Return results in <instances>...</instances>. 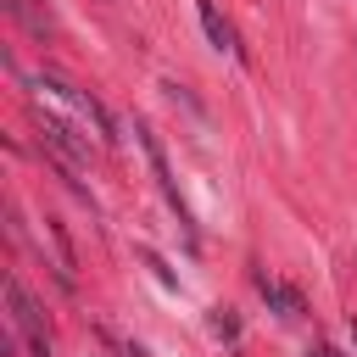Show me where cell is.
<instances>
[{
	"label": "cell",
	"mask_w": 357,
	"mask_h": 357,
	"mask_svg": "<svg viewBox=\"0 0 357 357\" xmlns=\"http://www.w3.org/2000/svg\"><path fill=\"white\" fill-rule=\"evenodd\" d=\"M134 134H139V151H145V162H151V173H156V184H162V195H167V206L178 212V223H184V234L195 240V218H190V206H184V195H178V178H173V167H167V151H162V139L151 134V123H134Z\"/></svg>",
	"instance_id": "obj_1"
},
{
	"label": "cell",
	"mask_w": 357,
	"mask_h": 357,
	"mask_svg": "<svg viewBox=\"0 0 357 357\" xmlns=\"http://www.w3.org/2000/svg\"><path fill=\"white\" fill-rule=\"evenodd\" d=\"M6 307H11V329L28 340V351H33V357H50V335H45V318H39V307H33V296L22 290V279H17V273L6 279Z\"/></svg>",
	"instance_id": "obj_2"
},
{
	"label": "cell",
	"mask_w": 357,
	"mask_h": 357,
	"mask_svg": "<svg viewBox=\"0 0 357 357\" xmlns=\"http://www.w3.org/2000/svg\"><path fill=\"white\" fill-rule=\"evenodd\" d=\"M195 17H201V28H206V39H212L218 50H229V56H240V61H245V50H240V33L229 28V17H223L212 0H195Z\"/></svg>",
	"instance_id": "obj_3"
},
{
	"label": "cell",
	"mask_w": 357,
	"mask_h": 357,
	"mask_svg": "<svg viewBox=\"0 0 357 357\" xmlns=\"http://www.w3.org/2000/svg\"><path fill=\"white\" fill-rule=\"evenodd\" d=\"M257 290H262V301L279 312V318H301L307 307H301V290H290L284 279H273V273H257Z\"/></svg>",
	"instance_id": "obj_4"
},
{
	"label": "cell",
	"mask_w": 357,
	"mask_h": 357,
	"mask_svg": "<svg viewBox=\"0 0 357 357\" xmlns=\"http://www.w3.org/2000/svg\"><path fill=\"white\" fill-rule=\"evenodd\" d=\"M6 6H11V17H22V22L33 28V33H45V17H39V11L28 6V0H6Z\"/></svg>",
	"instance_id": "obj_5"
},
{
	"label": "cell",
	"mask_w": 357,
	"mask_h": 357,
	"mask_svg": "<svg viewBox=\"0 0 357 357\" xmlns=\"http://www.w3.org/2000/svg\"><path fill=\"white\" fill-rule=\"evenodd\" d=\"M351 346H357V324H351Z\"/></svg>",
	"instance_id": "obj_6"
}]
</instances>
